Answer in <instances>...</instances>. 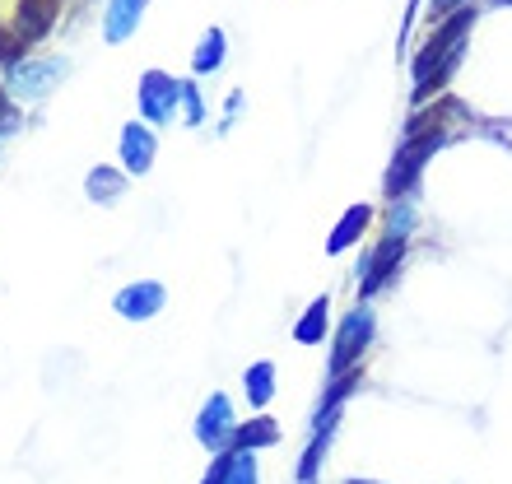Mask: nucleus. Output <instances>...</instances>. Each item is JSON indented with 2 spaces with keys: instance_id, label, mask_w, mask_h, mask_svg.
<instances>
[{
  "instance_id": "obj_21",
  "label": "nucleus",
  "mask_w": 512,
  "mask_h": 484,
  "mask_svg": "<svg viewBox=\"0 0 512 484\" xmlns=\"http://www.w3.org/2000/svg\"><path fill=\"white\" fill-rule=\"evenodd\" d=\"M182 121H187V126H201L205 121V103H201L196 80H182Z\"/></svg>"
},
{
  "instance_id": "obj_23",
  "label": "nucleus",
  "mask_w": 512,
  "mask_h": 484,
  "mask_svg": "<svg viewBox=\"0 0 512 484\" xmlns=\"http://www.w3.org/2000/svg\"><path fill=\"white\" fill-rule=\"evenodd\" d=\"M19 131V108H14V94L0 84V135H14Z\"/></svg>"
},
{
  "instance_id": "obj_6",
  "label": "nucleus",
  "mask_w": 512,
  "mask_h": 484,
  "mask_svg": "<svg viewBox=\"0 0 512 484\" xmlns=\"http://www.w3.org/2000/svg\"><path fill=\"white\" fill-rule=\"evenodd\" d=\"M233 401L224 396V391H215L210 401H205L201 419H196V443L210 447V452H224V447L233 443Z\"/></svg>"
},
{
  "instance_id": "obj_25",
  "label": "nucleus",
  "mask_w": 512,
  "mask_h": 484,
  "mask_svg": "<svg viewBox=\"0 0 512 484\" xmlns=\"http://www.w3.org/2000/svg\"><path fill=\"white\" fill-rule=\"evenodd\" d=\"M461 5H466V0H433L429 10H433V19H447V14L461 10Z\"/></svg>"
},
{
  "instance_id": "obj_3",
  "label": "nucleus",
  "mask_w": 512,
  "mask_h": 484,
  "mask_svg": "<svg viewBox=\"0 0 512 484\" xmlns=\"http://www.w3.org/2000/svg\"><path fill=\"white\" fill-rule=\"evenodd\" d=\"M373 326L378 322H373V308H368V303H359L354 312H345V322L336 326V345H331V377L359 368L368 340H373Z\"/></svg>"
},
{
  "instance_id": "obj_11",
  "label": "nucleus",
  "mask_w": 512,
  "mask_h": 484,
  "mask_svg": "<svg viewBox=\"0 0 512 484\" xmlns=\"http://www.w3.org/2000/svg\"><path fill=\"white\" fill-rule=\"evenodd\" d=\"M145 5L149 0H112L108 14H103V38L108 42L135 38V28H140V19H145Z\"/></svg>"
},
{
  "instance_id": "obj_8",
  "label": "nucleus",
  "mask_w": 512,
  "mask_h": 484,
  "mask_svg": "<svg viewBox=\"0 0 512 484\" xmlns=\"http://www.w3.org/2000/svg\"><path fill=\"white\" fill-rule=\"evenodd\" d=\"M163 303H168V289H163L159 280L126 284L122 294L112 298V308H117V317H126V322H149V317H159Z\"/></svg>"
},
{
  "instance_id": "obj_18",
  "label": "nucleus",
  "mask_w": 512,
  "mask_h": 484,
  "mask_svg": "<svg viewBox=\"0 0 512 484\" xmlns=\"http://www.w3.org/2000/svg\"><path fill=\"white\" fill-rule=\"evenodd\" d=\"M326 447H331V429H317V438H312L308 452H303V461H298V484H312V480H317V466H322Z\"/></svg>"
},
{
  "instance_id": "obj_2",
  "label": "nucleus",
  "mask_w": 512,
  "mask_h": 484,
  "mask_svg": "<svg viewBox=\"0 0 512 484\" xmlns=\"http://www.w3.org/2000/svg\"><path fill=\"white\" fill-rule=\"evenodd\" d=\"M447 145V131L443 126H429V131L419 135H405L401 154L391 159L387 168V182H382V191H387V201H401V196H415L419 187V173H424V163L438 154V149Z\"/></svg>"
},
{
  "instance_id": "obj_10",
  "label": "nucleus",
  "mask_w": 512,
  "mask_h": 484,
  "mask_svg": "<svg viewBox=\"0 0 512 484\" xmlns=\"http://www.w3.org/2000/svg\"><path fill=\"white\" fill-rule=\"evenodd\" d=\"M56 24V0H19L14 5V33L24 42L47 38Z\"/></svg>"
},
{
  "instance_id": "obj_15",
  "label": "nucleus",
  "mask_w": 512,
  "mask_h": 484,
  "mask_svg": "<svg viewBox=\"0 0 512 484\" xmlns=\"http://www.w3.org/2000/svg\"><path fill=\"white\" fill-rule=\"evenodd\" d=\"M326 326H331V298H312L308 303V312L298 317V326H294V340L298 345H322L326 340Z\"/></svg>"
},
{
  "instance_id": "obj_17",
  "label": "nucleus",
  "mask_w": 512,
  "mask_h": 484,
  "mask_svg": "<svg viewBox=\"0 0 512 484\" xmlns=\"http://www.w3.org/2000/svg\"><path fill=\"white\" fill-rule=\"evenodd\" d=\"M224 66V28H210L201 38V47H196V56H191V70L196 75H210V70Z\"/></svg>"
},
{
  "instance_id": "obj_7",
  "label": "nucleus",
  "mask_w": 512,
  "mask_h": 484,
  "mask_svg": "<svg viewBox=\"0 0 512 484\" xmlns=\"http://www.w3.org/2000/svg\"><path fill=\"white\" fill-rule=\"evenodd\" d=\"M405 261V238H396V233H387L382 238V247L373 256H368V266L359 270V303H368V298L378 294L382 284L396 275V266Z\"/></svg>"
},
{
  "instance_id": "obj_16",
  "label": "nucleus",
  "mask_w": 512,
  "mask_h": 484,
  "mask_svg": "<svg viewBox=\"0 0 512 484\" xmlns=\"http://www.w3.org/2000/svg\"><path fill=\"white\" fill-rule=\"evenodd\" d=\"M243 387H247V405H252V410H266L270 396H275V363H266V359L252 363L243 373Z\"/></svg>"
},
{
  "instance_id": "obj_5",
  "label": "nucleus",
  "mask_w": 512,
  "mask_h": 484,
  "mask_svg": "<svg viewBox=\"0 0 512 484\" xmlns=\"http://www.w3.org/2000/svg\"><path fill=\"white\" fill-rule=\"evenodd\" d=\"M66 61L61 56H42V61H19V66L10 70V80H5V89H10L14 98H24V103H38V98H47L56 89V84L66 80Z\"/></svg>"
},
{
  "instance_id": "obj_14",
  "label": "nucleus",
  "mask_w": 512,
  "mask_h": 484,
  "mask_svg": "<svg viewBox=\"0 0 512 484\" xmlns=\"http://www.w3.org/2000/svg\"><path fill=\"white\" fill-rule=\"evenodd\" d=\"M126 191V168H108V163H98L94 173L84 177V196L94 205H117Z\"/></svg>"
},
{
  "instance_id": "obj_12",
  "label": "nucleus",
  "mask_w": 512,
  "mask_h": 484,
  "mask_svg": "<svg viewBox=\"0 0 512 484\" xmlns=\"http://www.w3.org/2000/svg\"><path fill=\"white\" fill-rule=\"evenodd\" d=\"M368 224H373V205H350L345 215H340V224H336V233L326 238V252L331 256H340L345 247H354V242L368 233Z\"/></svg>"
},
{
  "instance_id": "obj_24",
  "label": "nucleus",
  "mask_w": 512,
  "mask_h": 484,
  "mask_svg": "<svg viewBox=\"0 0 512 484\" xmlns=\"http://www.w3.org/2000/svg\"><path fill=\"white\" fill-rule=\"evenodd\" d=\"M229 466H233V452L224 447V452L215 457V466H210V475H205L201 484H229Z\"/></svg>"
},
{
  "instance_id": "obj_1",
  "label": "nucleus",
  "mask_w": 512,
  "mask_h": 484,
  "mask_svg": "<svg viewBox=\"0 0 512 484\" xmlns=\"http://www.w3.org/2000/svg\"><path fill=\"white\" fill-rule=\"evenodd\" d=\"M475 28V5H461L438 24V33L429 38V47L415 56V103H429L433 94H443L447 80L461 70L466 56V38Z\"/></svg>"
},
{
  "instance_id": "obj_27",
  "label": "nucleus",
  "mask_w": 512,
  "mask_h": 484,
  "mask_svg": "<svg viewBox=\"0 0 512 484\" xmlns=\"http://www.w3.org/2000/svg\"><path fill=\"white\" fill-rule=\"evenodd\" d=\"M350 484H378V480H350Z\"/></svg>"
},
{
  "instance_id": "obj_13",
  "label": "nucleus",
  "mask_w": 512,
  "mask_h": 484,
  "mask_svg": "<svg viewBox=\"0 0 512 484\" xmlns=\"http://www.w3.org/2000/svg\"><path fill=\"white\" fill-rule=\"evenodd\" d=\"M280 443V424L270 415H252L247 424H238L233 429V452H261V447H275Z\"/></svg>"
},
{
  "instance_id": "obj_20",
  "label": "nucleus",
  "mask_w": 512,
  "mask_h": 484,
  "mask_svg": "<svg viewBox=\"0 0 512 484\" xmlns=\"http://www.w3.org/2000/svg\"><path fill=\"white\" fill-rule=\"evenodd\" d=\"M410 224H415V196H401V201H391L387 233H396V238H405V233H410Z\"/></svg>"
},
{
  "instance_id": "obj_22",
  "label": "nucleus",
  "mask_w": 512,
  "mask_h": 484,
  "mask_svg": "<svg viewBox=\"0 0 512 484\" xmlns=\"http://www.w3.org/2000/svg\"><path fill=\"white\" fill-rule=\"evenodd\" d=\"M233 452V447H229ZM229 484H256V452H233Z\"/></svg>"
},
{
  "instance_id": "obj_19",
  "label": "nucleus",
  "mask_w": 512,
  "mask_h": 484,
  "mask_svg": "<svg viewBox=\"0 0 512 484\" xmlns=\"http://www.w3.org/2000/svg\"><path fill=\"white\" fill-rule=\"evenodd\" d=\"M24 52H28V42L19 38V33H14V24H10V28L0 24V66L14 70L19 61H24Z\"/></svg>"
},
{
  "instance_id": "obj_4",
  "label": "nucleus",
  "mask_w": 512,
  "mask_h": 484,
  "mask_svg": "<svg viewBox=\"0 0 512 484\" xmlns=\"http://www.w3.org/2000/svg\"><path fill=\"white\" fill-rule=\"evenodd\" d=\"M135 103H140V117L149 126H168L177 117V108H182V80H173L168 70H145Z\"/></svg>"
},
{
  "instance_id": "obj_9",
  "label": "nucleus",
  "mask_w": 512,
  "mask_h": 484,
  "mask_svg": "<svg viewBox=\"0 0 512 484\" xmlns=\"http://www.w3.org/2000/svg\"><path fill=\"white\" fill-rule=\"evenodd\" d=\"M154 131H149V121H126L122 126V168L131 177H145L154 168Z\"/></svg>"
},
{
  "instance_id": "obj_26",
  "label": "nucleus",
  "mask_w": 512,
  "mask_h": 484,
  "mask_svg": "<svg viewBox=\"0 0 512 484\" xmlns=\"http://www.w3.org/2000/svg\"><path fill=\"white\" fill-rule=\"evenodd\" d=\"M489 5H512V0H489Z\"/></svg>"
}]
</instances>
